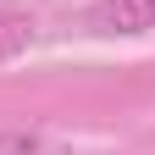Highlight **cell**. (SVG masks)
<instances>
[{
	"label": "cell",
	"mask_w": 155,
	"mask_h": 155,
	"mask_svg": "<svg viewBox=\"0 0 155 155\" xmlns=\"http://www.w3.org/2000/svg\"><path fill=\"white\" fill-rule=\"evenodd\" d=\"M94 28H105V33H144V28H155V0H100L94 6Z\"/></svg>",
	"instance_id": "6da1fadb"
},
{
	"label": "cell",
	"mask_w": 155,
	"mask_h": 155,
	"mask_svg": "<svg viewBox=\"0 0 155 155\" xmlns=\"http://www.w3.org/2000/svg\"><path fill=\"white\" fill-rule=\"evenodd\" d=\"M28 45H33V22H28L22 11H6V6H0V61L22 55Z\"/></svg>",
	"instance_id": "7a4b0ae2"
}]
</instances>
